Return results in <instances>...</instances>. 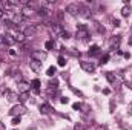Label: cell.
Wrapping results in <instances>:
<instances>
[{"mask_svg": "<svg viewBox=\"0 0 132 130\" xmlns=\"http://www.w3.org/2000/svg\"><path fill=\"white\" fill-rule=\"evenodd\" d=\"M63 34H65V29L62 28V25H52L51 26V35H52V38H55V37H63Z\"/></svg>", "mask_w": 132, "mask_h": 130, "instance_id": "2", "label": "cell"}, {"mask_svg": "<svg viewBox=\"0 0 132 130\" xmlns=\"http://www.w3.org/2000/svg\"><path fill=\"white\" fill-rule=\"evenodd\" d=\"M9 55H12V57H14V55H15V51H14V49H11V51H9Z\"/></svg>", "mask_w": 132, "mask_h": 130, "instance_id": "40", "label": "cell"}, {"mask_svg": "<svg viewBox=\"0 0 132 130\" xmlns=\"http://www.w3.org/2000/svg\"><path fill=\"white\" fill-rule=\"evenodd\" d=\"M54 44H55L54 40H48V41L45 43V48H46L48 51H51V49H54Z\"/></svg>", "mask_w": 132, "mask_h": 130, "instance_id": "24", "label": "cell"}, {"mask_svg": "<svg viewBox=\"0 0 132 130\" xmlns=\"http://www.w3.org/2000/svg\"><path fill=\"white\" fill-rule=\"evenodd\" d=\"M55 73H57L55 66H49V67H48V70H46V75H48V77H54Z\"/></svg>", "mask_w": 132, "mask_h": 130, "instance_id": "20", "label": "cell"}, {"mask_svg": "<svg viewBox=\"0 0 132 130\" xmlns=\"http://www.w3.org/2000/svg\"><path fill=\"white\" fill-rule=\"evenodd\" d=\"M129 43H131V44H132V38H131V41H129Z\"/></svg>", "mask_w": 132, "mask_h": 130, "instance_id": "42", "label": "cell"}, {"mask_svg": "<svg viewBox=\"0 0 132 130\" xmlns=\"http://www.w3.org/2000/svg\"><path fill=\"white\" fill-rule=\"evenodd\" d=\"M95 130H108V129H106L104 126H98V127H97V129H95Z\"/></svg>", "mask_w": 132, "mask_h": 130, "instance_id": "38", "label": "cell"}, {"mask_svg": "<svg viewBox=\"0 0 132 130\" xmlns=\"http://www.w3.org/2000/svg\"><path fill=\"white\" fill-rule=\"evenodd\" d=\"M62 38H63V40H68V38H69V34H68V32H65V34H63V37H62Z\"/></svg>", "mask_w": 132, "mask_h": 130, "instance_id": "37", "label": "cell"}, {"mask_svg": "<svg viewBox=\"0 0 132 130\" xmlns=\"http://www.w3.org/2000/svg\"><path fill=\"white\" fill-rule=\"evenodd\" d=\"M31 60H35L38 63H43L46 60V54L42 51H31Z\"/></svg>", "mask_w": 132, "mask_h": 130, "instance_id": "4", "label": "cell"}, {"mask_svg": "<svg viewBox=\"0 0 132 130\" xmlns=\"http://www.w3.org/2000/svg\"><path fill=\"white\" fill-rule=\"evenodd\" d=\"M3 41H5V44L11 46V44H14V43H15V38H14L11 34H5V35H3Z\"/></svg>", "mask_w": 132, "mask_h": 130, "instance_id": "12", "label": "cell"}, {"mask_svg": "<svg viewBox=\"0 0 132 130\" xmlns=\"http://www.w3.org/2000/svg\"><path fill=\"white\" fill-rule=\"evenodd\" d=\"M106 78H108V81H109L114 87H118V86H120V83H121V81H120V78H118L115 73H112V72H106Z\"/></svg>", "mask_w": 132, "mask_h": 130, "instance_id": "6", "label": "cell"}, {"mask_svg": "<svg viewBox=\"0 0 132 130\" xmlns=\"http://www.w3.org/2000/svg\"><path fill=\"white\" fill-rule=\"evenodd\" d=\"M108 60H109V55H104V57H103V58L100 60V64H101V66L106 64V63H108Z\"/></svg>", "mask_w": 132, "mask_h": 130, "instance_id": "29", "label": "cell"}, {"mask_svg": "<svg viewBox=\"0 0 132 130\" xmlns=\"http://www.w3.org/2000/svg\"><path fill=\"white\" fill-rule=\"evenodd\" d=\"M19 90H20V94H26L29 90V84L25 83V81H20L19 83Z\"/></svg>", "mask_w": 132, "mask_h": 130, "instance_id": "15", "label": "cell"}, {"mask_svg": "<svg viewBox=\"0 0 132 130\" xmlns=\"http://www.w3.org/2000/svg\"><path fill=\"white\" fill-rule=\"evenodd\" d=\"M37 12H38V14H40V15H42V17H46V15H48V12H49V11H46V9H45V8H38V9H37Z\"/></svg>", "mask_w": 132, "mask_h": 130, "instance_id": "25", "label": "cell"}, {"mask_svg": "<svg viewBox=\"0 0 132 130\" xmlns=\"http://www.w3.org/2000/svg\"><path fill=\"white\" fill-rule=\"evenodd\" d=\"M19 123H20V116H14V118H12V124H14V126H17Z\"/></svg>", "mask_w": 132, "mask_h": 130, "instance_id": "30", "label": "cell"}, {"mask_svg": "<svg viewBox=\"0 0 132 130\" xmlns=\"http://www.w3.org/2000/svg\"><path fill=\"white\" fill-rule=\"evenodd\" d=\"M26 112V107L23 106V104H17V106H14L11 110H9V113L12 115V116H20V115H23Z\"/></svg>", "mask_w": 132, "mask_h": 130, "instance_id": "3", "label": "cell"}, {"mask_svg": "<svg viewBox=\"0 0 132 130\" xmlns=\"http://www.w3.org/2000/svg\"><path fill=\"white\" fill-rule=\"evenodd\" d=\"M88 54H89V55H98V54H100V48L97 46V44H92V46L89 48Z\"/></svg>", "mask_w": 132, "mask_h": 130, "instance_id": "17", "label": "cell"}, {"mask_svg": "<svg viewBox=\"0 0 132 130\" xmlns=\"http://www.w3.org/2000/svg\"><path fill=\"white\" fill-rule=\"evenodd\" d=\"M19 99H20L22 103H25V101L28 99V92H26V94H20V95H19Z\"/></svg>", "mask_w": 132, "mask_h": 130, "instance_id": "26", "label": "cell"}, {"mask_svg": "<svg viewBox=\"0 0 132 130\" xmlns=\"http://www.w3.org/2000/svg\"><path fill=\"white\" fill-rule=\"evenodd\" d=\"M80 67H81L85 72H89V73H92V72L95 70V64L91 63V61H80Z\"/></svg>", "mask_w": 132, "mask_h": 130, "instance_id": "7", "label": "cell"}, {"mask_svg": "<svg viewBox=\"0 0 132 130\" xmlns=\"http://www.w3.org/2000/svg\"><path fill=\"white\" fill-rule=\"evenodd\" d=\"M6 95H8V101H15V99H17V94H15V92L6 90Z\"/></svg>", "mask_w": 132, "mask_h": 130, "instance_id": "22", "label": "cell"}, {"mask_svg": "<svg viewBox=\"0 0 132 130\" xmlns=\"http://www.w3.org/2000/svg\"><path fill=\"white\" fill-rule=\"evenodd\" d=\"M32 12H34V11H32V8H31V6H25V8L22 9V15H23V17H28V15H31Z\"/></svg>", "mask_w": 132, "mask_h": 130, "instance_id": "18", "label": "cell"}, {"mask_svg": "<svg viewBox=\"0 0 132 130\" xmlns=\"http://www.w3.org/2000/svg\"><path fill=\"white\" fill-rule=\"evenodd\" d=\"M88 37H89V31L85 25H78L77 28V38L81 40V41H88Z\"/></svg>", "mask_w": 132, "mask_h": 130, "instance_id": "1", "label": "cell"}, {"mask_svg": "<svg viewBox=\"0 0 132 130\" xmlns=\"http://www.w3.org/2000/svg\"><path fill=\"white\" fill-rule=\"evenodd\" d=\"M80 106H81L80 103H74V104H72V107H74V110H80Z\"/></svg>", "mask_w": 132, "mask_h": 130, "instance_id": "33", "label": "cell"}, {"mask_svg": "<svg viewBox=\"0 0 132 130\" xmlns=\"http://www.w3.org/2000/svg\"><path fill=\"white\" fill-rule=\"evenodd\" d=\"M60 103H62V104H68V103H69V98L62 97V98H60Z\"/></svg>", "mask_w": 132, "mask_h": 130, "instance_id": "32", "label": "cell"}, {"mask_svg": "<svg viewBox=\"0 0 132 130\" xmlns=\"http://www.w3.org/2000/svg\"><path fill=\"white\" fill-rule=\"evenodd\" d=\"M80 109H83V112L86 113V112H89V106H86V104H81L80 106Z\"/></svg>", "mask_w": 132, "mask_h": 130, "instance_id": "31", "label": "cell"}, {"mask_svg": "<svg viewBox=\"0 0 132 130\" xmlns=\"http://www.w3.org/2000/svg\"><path fill=\"white\" fill-rule=\"evenodd\" d=\"M59 66H66V58L65 57H59Z\"/></svg>", "mask_w": 132, "mask_h": 130, "instance_id": "27", "label": "cell"}, {"mask_svg": "<svg viewBox=\"0 0 132 130\" xmlns=\"http://www.w3.org/2000/svg\"><path fill=\"white\" fill-rule=\"evenodd\" d=\"M11 35L15 38V41H20V43H22V41H25V38H26V37H25V34H23V32H19V31H12V34H11Z\"/></svg>", "mask_w": 132, "mask_h": 130, "instance_id": "13", "label": "cell"}, {"mask_svg": "<svg viewBox=\"0 0 132 130\" xmlns=\"http://www.w3.org/2000/svg\"><path fill=\"white\" fill-rule=\"evenodd\" d=\"M129 113H132V106H131V109H129Z\"/></svg>", "mask_w": 132, "mask_h": 130, "instance_id": "41", "label": "cell"}, {"mask_svg": "<svg viewBox=\"0 0 132 130\" xmlns=\"http://www.w3.org/2000/svg\"><path fill=\"white\" fill-rule=\"evenodd\" d=\"M66 12H69L71 15H78L80 14V3H69L66 6Z\"/></svg>", "mask_w": 132, "mask_h": 130, "instance_id": "5", "label": "cell"}, {"mask_svg": "<svg viewBox=\"0 0 132 130\" xmlns=\"http://www.w3.org/2000/svg\"><path fill=\"white\" fill-rule=\"evenodd\" d=\"M129 14H131V6H129V5L123 6V9H121V15H123V17H128Z\"/></svg>", "mask_w": 132, "mask_h": 130, "instance_id": "21", "label": "cell"}, {"mask_svg": "<svg viewBox=\"0 0 132 130\" xmlns=\"http://www.w3.org/2000/svg\"><path fill=\"white\" fill-rule=\"evenodd\" d=\"M29 64H31V69L35 70V72L42 67V63H38V61H35V60H31V61H29Z\"/></svg>", "mask_w": 132, "mask_h": 130, "instance_id": "19", "label": "cell"}, {"mask_svg": "<svg viewBox=\"0 0 132 130\" xmlns=\"http://www.w3.org/2000/svg\"><path fill=\"white\" fill-rule=\"evenodd\" d=\"M31 86H32V89H34V92H35V94H40V80H38V78L32 80Z\"/></svg>", "mask_w": 132, "mask_h": 130, "instance_id": "16", "label": "cell"}, {"mask_svg": "<svg viewBox=\"0 0 132 130\" xmlns=\"http://www.w3.org/2000/svg\"><path fill=\"white\" fill-rule=\"evenodd\" d=\"M120 35H115V38H112V41H111V49L114 51V49H118V46H120Z\"/></svg>", "mask_w": 132, "mask_h": 130, "instance_id": "14", "label": "cell"}, {"mask_svg": "<svg viewBox=\"0 0 132 130\" xmlns=\"http://www.w3.org/2000/svg\"><path fill=\"white\" fill-rule=\"evenodd\" d=\"M112 23H114V26H120V20H117V18H114Z\"/></svg>", "mask_w": 132, "mask_h": 130, "instance_id": "36", "label": "cell"}, {"mask_svg": "<svg viewBox=\"0 0 132 130\" xmlns=\"http://www.w3.org/2000/svg\"><path fill=\"white\" fill-rule=\"evenodd\" d=\"M57 87H59V81H57V80H51V81H49V90H52V89L55 90Z\"/></svg>", "mask_w": 132, "mask_h": 130, "instance_id": "23", "label": "cell"}, {"mask_svg": "<svg viewBox=\"0 0 132 130\" xmlns=\"http://www.w3.org/2000/svg\"><path fill=\"white\" fill-rule=\"evenodd\" d=\"M51 112H52V107H51L48 103H45V104L40 106V113H42V115H49Z\"/></svg>", "mask_w": 132, "mask_h": 130, "instance_id": "11", "label": "cell"}, {"mask_svg": "<svg viewBox=\"0 0 132 130\" xmlns=\"http://www.w3.org/2000/svg\"><path fill=\"white\" fill-rule=\"evenodd\" d=\"M23 15H22V12H15V14H12V18H11V22H12V25L17 28L19 25H22V22H23Z\"/></svg>", "mask_w": 132, "mask_h": 130, "instance_id": "9", "label": "cell"}, {"mask_svg": "<svg viewBox=\"0 0 132 130\" xmlns=\"http://www.w3.org/2000/svg\"><path fill=\"white\" fill-rule=\"evenodd\" d=\"M74 130H85V127H83L81 124H75V126H74Z\"/></svg>", "mask_w": 132, "mask_h": 130, "instance_id": "34", "label": "cell"}, {"mask_svg": "<svg viewBox=\"0 0 132 130\" xmlns=\"http://www.w3.org/2000/svg\"><path fill=\"white\" fill-rule=\"evenodd\" d=\"M71 90H72V92H74L75 95H78V97H83V94H81V92H80L78 89H75V87H72V86H71Z\"/></svg>", "mask_w": 132, "mask_h": 130, "instance_id": "28", "label": "cell"}, {"mask_svg": "<svg viewBox=\"0 0 132 130\" xmlns=\"http://www.w3.org/2000/svg\"><path fill=\"white\" fill-rule=\"evenodd\" d=\"M5 41H3V35H0V48H5Z\"/></svg>", "mask_w": 132, "mask_h": 130, "instance_id": "35", "label": "cell"}, {"mask_svg": "<svg viewBox=\"0 0 132 130\" xmlns=\"http://www.w3.org/2000/svg\"><path fill=\"white\" fill-rule=\"evenodd\" d=\"M0 130H6V127H5V124H3V123H0Z\"/></svg>", "mask_w": 132, "mask_h": 130, "instance_id": "39", "label": "cell"}, {"mask_svg": "<svg viewBox=\"0 0 132 130\" xmlns=\"http://www.w3.org/2000/svg\"><path fill=\"white\" fill-rule=\"evenodd\" d=\"M80 14H81L83 17H86V18H91V15H92V9H91L89 6L80 3Z\"/></svg>", "mask_w": 132, "mask_h": 130, "instance_id": "8", "label": "cell"}, {"mask_svg": "<svg viewBox=\"0 0 132 130\" xmlns=\"http://www.w3.org/2000/svg\"><path fill=\"white\" fill-rule=\"evenodd\" d=\"M35 31H37L35 25H29V26H26L23 29V34H25V37H32L34 34H35Z\"/></svg>", "mask_w": 132, "mask_h": 130, "instance_id": "10", "label": "cell"}]
</instances>
